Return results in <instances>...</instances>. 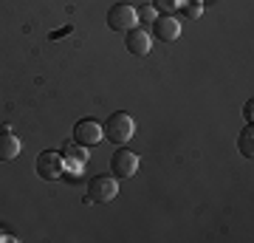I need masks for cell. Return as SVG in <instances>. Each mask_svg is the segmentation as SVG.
Instances as JSON below:
<instances>
[{
  "instance_id": "obj_2",
  "label": "cell",
  "mask_w": 254,
  "mask_h": 243,
  "mask_svg": "<svg viewBox=\"0 0 254 243\" xmlns=\"http://www.w3.org/2000/svg\"><path fill=\"white\" fill-rule=\"evenodd\" d=\"M119 195V178L113 175H93L88 181V201L93 204H110Z\"/></svg>"
},
{
  "instance_id": "obj_1",
  "label": "cell",
  "mask_w": 254,
  "mask_h": 243,
  "mask_svg": "<svg viewBox=\"0 0 254 243\" xmlns=\"http://www.w3.org/2000/svg\"><path fill=\"white\" fill-rule=\"evenodd\" d=\"M102 133H105L108 142L125 147V144L136 136V122H133V116H130L127 110H116V113H110L108 122L102 125Z\"/></svg>"
},
{
  "instance_id": "obj_13",
  "label": "cell",
  "mask_w": 254,
  "mask_h": 243,
  "mask_svg": "<svg viewBox=\"0 0 254 243\" xmlns=\"http://www.w3.org/2000/svg\"><path fill=\"white\" fill-rule=\"evenodd\" d=\"M138 11V20L141 23H153L155 17H158V11L153 9V3H147V6H141V9H136Z\"/></svg>"
},
{
  "instance_id": "obj_3",
  "label": "cell",
  "mask_w": 254,
  "mask_h": 243,
  "mask_svg": "<svg viewBox=\"0 0 254 243\" xmlns=\"http://www.w3.org/2000/svg\"><path fill=\"white\" fill-rule=\"evenodd\" d=\"M37 175L43 181H60L65 175V156L46 150V153L37 156Z\"/></svg>"
},
{
  "instance_id": "obj_16",
  "label": "cell",
  "mask_w": 254,
  "mask_h": 243,
  "mask_svg": "<svg viewBox=\"0 0 254 243\" xmlns=\"http://www.w3.org/2000/svg\"><path fill=\"white\" fill-rule=\"evenodd\" d=\"M252 110H254V102L249 99V102H246V108H243V116L249 119V122H252Z\"/></svg>"
},
{
  "instance_id": "obj_7",
  "label": "cell",
  "mask_w": 254,
  "mask_h": 243,
  "mask_svg": "<svg viewBox=\"0 0 254 243\" xmlns=\"http://www.w3.org/2000/svg\"><path fill=\"white\" fill-rule=\"evenodd\" d=\"M102 139H105L102 125L93 122V119H79V122L73 125V142L82 144V147H96Z\"/></svg>"
},
{
  "instance_id": "obj_12",
  "label": "cell",
  "mask_w": 254,
  "mask_h": 243,
  "mask_svg": "<svg viewBox=\"0 0 254 243\" xmlns=\"http://www.w3.org/2000/svg\"><path fill=\"white\" fill-rule=\"evenodd\" d=\"M184 0H153V9H158L161 14H173Z\"/></svg>"
},
{
  "instance_id": "obj_10",
  "label": "cell",
  "mask_w": 254,
  "mask_h": 243,
  "mask_svg": "<svg viewBox=\"0 0 254 243\" xmlns=\"http://www.w3.org/2000/svg\"><path fill=\"white\" fill-rule=\"evenodd\" d=\"M237 150H240L243 159H252L254 156V127H252V122L243 127V133H240V139H237Z\"/></svg>"
},
{
  "instance_id": "obj_4",
  "label": "cell",
  "mask_w": 254,
  "mask_h": 243,
  "mask_svg": "<svg viewBox=\"0 0 254 243\" xmlns=\"http://www.w3.org/2000/svg\"><path fill=\"white\" fill-rule=\"evenodd\" d=\"M136 172H138V156L133 150L119 147L113 153V159H110V175L119 181H127V178H133Z\"/></svg>"
},
{
  "instance_id": "obj_9",
  "label": "cell",
  "mask_w": 254,
  "mask_h": 243,
  "mask_svg": "<svg viewBox=\"0 0 254 243\" xmlns=\"http://www.w3.org/2000/svg\"><path fill=\"white\" fill-rule=\"evenodd\" d=\"M23 150V142H20V136L11 133V127L6 125L0 130V162H14Z\"/></svg>"
},
{
  "instance_id": "obj_11",
  "label": "cell",
  "mask_w": 254,
  "mask_h": 243,
  "mask_svg": "<svg viewBox=\"0 0 254 243\" xmlns=\"http://www.w3.org/2000/svg\"><path fill=\"white\" fill-rule=\"evenodd\" d=\"M85 150H88V147H82V144H76V142H65L63 144V156H65V159H73L76 164H82L85 159H88Z\"/></svg>"
},
{
  "instance_id": "obj_5",
  "label": "cell",
  "mask_w": 254,
  "mask_h": 243,
  "mask_svg": "<svg viewBox=\"0 0 254 243\" xmlns=\"http://www.w3.org/2000/svg\"><path fill=\"white\" fill-rule=\"evenodd\" d=\"M136 23H138L136 6H130V3H116V6H110V11H108V28L110 31H130V28H136Z\"/></svg>"
},
{
  "instance_id": "obj_17",
  "label": "cell",
  "mask_w": 254,
  "mask_h": 243,
  "mask_svg": "<svg viewBox=\"0 0 254 243\" xmlns=\"http://www.w3.org/2000/svg\"><path fill=\"white\" fill-rule=\"evenodd\" d=\"M0 241H14V235H6L3 229H0Z\"/></svg>"
},
{
  "instance_id": "obj_8",
  "label": "cell",
  "mask_w": 254,
  "mask_h": 243,
  "mask_svg": "<svg viewBox=\"0 0 254 243\" xmlns=\"http://www.w3.org/2000/svg\"><path fill=\"white\" fill-rule=\"evenodd\" d=\"M125 45H127V51H130L133 57H147V54H150V48H153V34L136 26V28H130V31H127Z\"/></svg>"
},
{
  "instance_id": "obj_15",
  "label": "cell",
  "mask_w": 254,
  "mask_h": 243,
  "mask_svg": "<svg viewBox=\"0 0 254 243\" xmlns=\"http://www.w3.org/2000/svg\"><path fill=\"white\" fill-rule=\"evenodd\" d=\"M71 31H73V26H71V23H68V26H63V28H60V31H51V40H60V37L71 34Z\"/></svg>"
},
{
  "instance_id": "obj_14",
  "label": "cell",
  "mask_w": 254,
  "mask_h": 243,
  "mask_svg": "<svg viewBox=\"0 0 254 243\" xmlns=\"http://www.w3.org/2000/svg\"><path fill=\"white\" fill-rule=\"evenodd\" d=\"M184 14H187L190 20L200 17V14H203V6H200V0H192V3H187V6H184Z\"/></svg>"
},
{
  "instance_id": "obj_6",
  "label": "cell",
  "mask_w": 254,
  "mask_h": 243,
  "mask_svg": "<svg viewBox=\"0 0 254 243\" xmlns=\"http://www.w3.org/2000/svg\"><path fill=\"white\" fill-rule=\"evenodd\" d=\"M153 37L158 43H175L181 37V20L175 14H158L153 20Z\"/></svg>"
}]
</instances>
